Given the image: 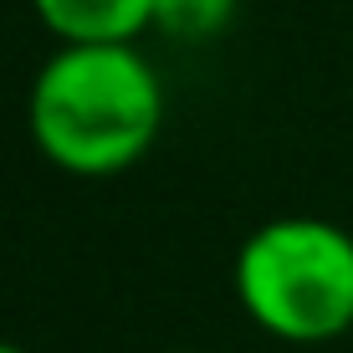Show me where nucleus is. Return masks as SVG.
I'll return each instance as SVG.
<instances>
[{"label": "nucleus", "mask_w": 353, "mask_h": 353, "mask_svg": "<svg viewBox=\"0 0 353 353\" xmlns=\"http://www.w3.org/2000/svg\"><path fill=\"white\" fill-rule=\"evenodd\" d=\"M57 46H139L154 31V0H31Z\"/></svg>", "instance_id": "nucleus-3"}, {"label": "nucleus", "mask_w": 353, "mask_h": 353, "mask_svg": "<svg viewBox=\"0 0 353 353\" xmlns=\"http://www.w3.org/2000/svg\"><path fill=\"white\" fill-rule=\"evenodd\" d=\"M26 128L52 169L113 179L159 139L164 82L139 46H57L31 82Z\"/></svg>", "instance_id": "nucleus-1"}, {"label": "nucleus", "mask_w": 353, "mask_h": 353, "mask_svg": "<svg viewBox=\"0 0 353 353\" xmlns=\"http://www.w3.org/2000/svg\"><path fill=\"white\" fill-rule=\"evenodd\" d=\"M236 302L266 338L318 348L353 333V230L323 215H276L241 241Z\"/></svg>", "instance_id": "nucleus-2"}, {"label": "nucleus", "mask_w": 353, "mask_h": 353, "mask_svg": "<svg viewBox=\"0 0 353 353\" xmlns=\"http://www.w3.org/2000/svg\"><path fill=\"white\" fill-rule=\"evenodd\" d=\"M185 353H190V348H185Z\"/></svg>", "instance_id": "nucleus-6"}, {"label": "nucleus", "mask_w": 353, "mask_h": 353, "mask_svg": "<svg viewBox=\"0 0 353 353\" xmlns=\"http://www.w3.org/2000/svg\"><path fill=\"white\" fill-rule=\"evenodd\" d=\"M241 0H154V31L185 46H205L230 31Z\"/></svg>", "instance_id": "nucleus-4"}, {"label": "nucleus", "mask_w": 353, "mask_h": 353, "mask_svg": "<svg viewBox=\"0 0 353 353\" xmlns=\"http://www.w3.org/2000/svg\"><path fill=\"white\" fill-rule=\"evenodd\" d=\"M0 353H26V348H21V343H6V338H0Z\"/></svg>", "instance_id": "nucleus-5"}]
</instances>
